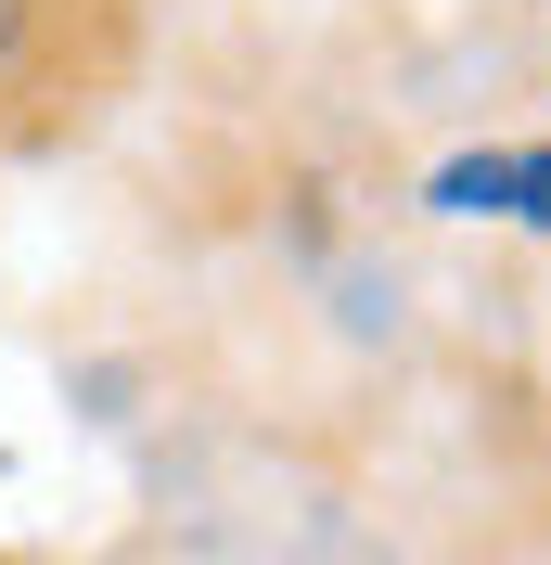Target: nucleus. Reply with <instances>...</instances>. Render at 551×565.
<instances>
[{"label": "nucleus", "mask_w": 551, "mask_h": 565, "mask_svg": "<svg viewBox=\"0 0 551 565\" xmlns=\"http://www.w3.org/2000/svg\"><path fill=\"white\" fill-rule=\"evenodd\" d=\"M423 218H514V232H551V141H462L436 154L411 193Z\"/></svg>", "instance_id": "1"}, {"label": "nucleus", "mask_w": 551, "mask_h": 565, "mask_svg": "<svg viewBox=\"0 0 551 565\" xmlns=\"http://www.w3.org/2000/svg\"><path fill=\"white\" fill-rule=\"evenodd\" d=\"M104 0H0V104H52V90H90V26Z\"/></svg>", "instance_id": "2"}]
</instances>
